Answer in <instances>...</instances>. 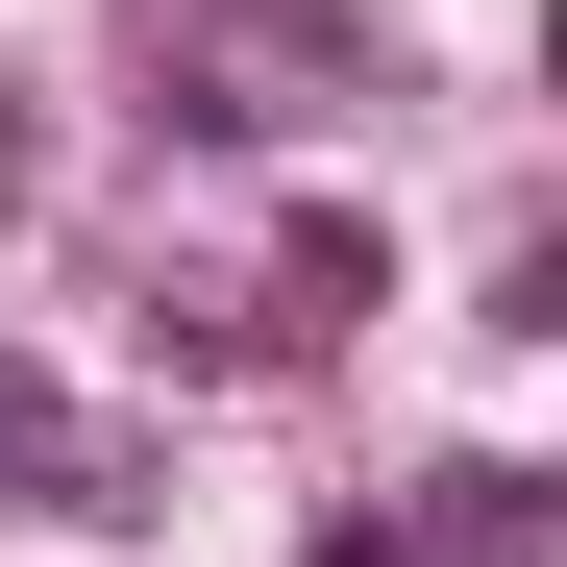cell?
I'll return each instance as SVG.
<instances>
[{
	"instance_id": "obj_1",
	"label": "cell",
	"mask_w": 567,
	"mask_h": 567,
	"mask_svg": "<svg viewBox=\"0 0 567 567\" xmlns=\"http://www.w3.org/2000/svg\"><path fill=\"white\" fill-rule=\"evenodd\" d=\"M346 297H370V247H346V223H271V247H173V223H148V321H173V346H223V370H297Z\"/></svg>"
},
{
	"instance_id": "obj_2",
	"label": "cell",
	"mask_w": 567,
	"mask_h": 567,
	"mask_svg": "<svg viewBox=\"0 0 567 567\" xmlns=\"http://www.w3.org/2000/svg\"><path fill=\"white\" fill-rule=\"evenodd\" d=\"M148 74H173V124H321L346 25L321 0H148Z\"/></svg>"
},
{
	"instance_id": "obj_3",
	"label": "cell",
	"mask_w": 567,
	"mask_h": 567,
	"mask_svg": "<svg viewBox=\"0 0 567 567\" xmlns=\"http://www.w3.org/2000/svg\"><path fill=\"white\" fill-rule=\"evenodd\" d=\"M420 567H543V494L518 468H420Z\"/></svg>"
},
{
	"instance_id": "obj_4",
	"label": "cell",
	"mask_w": 567,
	"mask_h": 567,
	"mask_svg": "<svg viewBox=\"0 0 567 567\" xmlns=\"http://www.w3.org/2000/svg\"><path fill=\"white\" fill-rule=\"evenodd\" d=\"M297 567H420V518H321V543H297Z\"/></svg>"
},
{
	"instance_id": "obj_5",
	"label": "cell",
	"mask_w": 567,
	"mask_h": 567,
	"mask_svg": "<svg viewBox=\"0 0 567 567\" xmlns=\"http://www.w3.org/2000/svg\"><path fill=\"white\" fill-rule=\"evenodd\" d=\"M0 468H50V494H74V518H100V468H74V444H50V420H0Z\"/></svg>"
},
{
	"instance_id": "obj_6",
	"label": "cell",
	"mask_w": 567,
	"mask_h": 567,
	"mask_svg": "<svg viewBox=\"0 0 567 567\" xmlns=\"http://www.w3.org/2000/svg\"><path fill=\"white\" fill-rule=\"evenodd\" d=\"M0 198H25V124H0Z\"/></svg>"
}]
</instances>
